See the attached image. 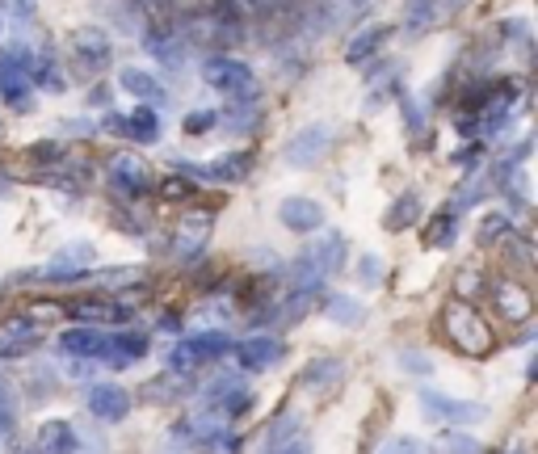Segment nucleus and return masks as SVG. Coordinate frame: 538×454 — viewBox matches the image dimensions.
<instances>
[{"instance_id":"nucleus-31","label":"nucleus","mask_w":538,"mask_h":454,"mask_svg":"<svg viewBox=\"0 0 538 454\" xmlns=\"http://www.w3.org/2000/svg\"><path fill=\"white\" fill-rule=\"evenodd\" d=\"M219 123H227L232 131H248V126L257 123V110H253V101H236L227 114H219Z\"/></svg>"},{"instance_id":"nucleus-41","label":"nucleus","mask_w":538,"mask_h":454,"mask_svg":"<svg viewBox=\"0 0 538 454\" xmlns=\"http://www.w3.org/2000/svg\"><path fill=\"white\" fill-rule=\"evenodd\" d=\"M164 198H185V185L181 181H164Z\"/></svg>"},{"instance_id":"nucleus-35","label":"nucleus","mask_w":538,"mask_h":454,"mask_svg":"<svg viewBox=\"0 0 538 454\" xmlns=\"http://www.w3.org/2000/svg\"><path fill=\"white\" fill-rule=\"evenodd\" d=\"M395 362H400L408 375H421V379H425L429 370H433V362H429L425 354H395Z\"/></svg>"},{"instance_id":"nucleus-3","label":"nucleus","mask_w":538,"mask_h":454,"mask_svg":"<svg viewBox=\"0 0 538 454\" xmlns=\"http://www.w3.org/2000/svg\"><path fill=\"white\" fill-rule=\"evenodd\" d=\"M227 349H232V337H227V332H194V337H185V341L172 345L164 362H169V370H177V375H190V370L223 357Z\"/></svg>"},{"instance_id":"nucleus-26","label":"nucleus","mask_w":538,"mask_h":454,"mask_svg":"<svg viewBox=\"0 0 538 454\" xmlns=\"http://www.w3.org/2000/svg\"><path fill=\"white\" fill-rule=\"evenodd\" d=\"M501 236H514V219H509L505 210L484 215V223H479V245H496Z\"/></svg>"},{"instance_id":"nucleus-42","label":"nucleus","mask_w":538,"mask_h":454,"mask_svg":"<svg viewBox=\"0 0 538 454\" xmlns=\"http://www.w3.org/2000/svg\"><path fill=\"white\" fill-rule=\"evenodd\" d=\"M514 454H526V450H514Z\"/></svg>"},{"instance_id":"nucleus-36","label":"nucleus","mask_w":538,"mask_h":454,"mask_svg":"<svg viewBox=\"0 0 538 454\" xmlns=\"http://www.w3.org/2000/svg\"><path fill=\"white\" fill-rule=\"evenodd\" d=\"M484 194H488V185H484V181H467L463 190H459V198H454V210L467 207V202L476 207V202H484Z\"/></svg>"},{"instance_id":"nucleus-40","label":"nucleus","mask_w":538,"mask_h":454,"mask_svg":"<svg viewBox=\"0 0 538 454\" xmlns=\"http://www.w3.org/2000/svg\"><path fill=\"white\" fill-rule=\"evenodd\" d=\"M269 454H311V446L303 442V438H294V442H286V446H278V450H269Z\"/></svg>"},{"instance_id":"nucleus-16","label":"nucleus","mask_w":538,"mask_h":454,"mask_svg":"<svg viewBox=\"0 0 538 454\" xmlns=\"http://www.w3.org/2000/svg\"><path fill=\"white\" fill-rule=\"evenodd\" d=\"M278 219L282 227H291V232H316V227H324V207H320L316 198H282L278 207Z\"/></svg>"},{"instance_id":"nucleus-17","label":"nucleus","mask_w":538,"mask_h":454,"mask_svg":"<svg viewBox=\"0 0 538 454\" xmlns=\"http://www.w3.org/2000/svg\"><path fill=\"white\" fill-rule=\"evenodd\" d=\"M38 345H42V332L34 320H13L0 329V357H25L34 354Z\"/></svg>"},{"instance_id":"nucleus-10","label":"nucleus","mask_w":538,"mask_h":454,"mask_svg":"<svg viewBox=\"0 0 538 454\" xmlns=\"http://www.w3.org/2000/svg\"><path fill=\"white\" fill-rule=\"evenodd\" d=\"M68 51L80 60L85 72H101V68L110 63V55H114V42H110V34H106L101 25H76L72 34H68Z\"/></svg>"},{"instance_id":"nucleus-13","label":"nucleus","mask_w":538,"mask_h":454,"mask_svg":"<svg viewBox=\"0 0 538 454\" xmlns=\"http://www.w3.org/2000/svg\"><path fill=\"white\" fill-rule=\"evenodd\" d=\"M85 404L97 421H110L114 425V421H123L126 412H131V395H126L118 383H93L85 395Z\"/></svg>"},{"instance_id":"nucleus-38","label":"nucleus","mask_w":538,"mask_h":454,"mask_svg":"<svg viewBox=\"0 0 538 454\" xmlns=\"http://www.w3.org/2000/svg\"><path fill=\"white\" fill-rule=\"evenodd\" d=\"M0 9H9L13 17H30V9H34V0H0Z\"/></svg>"},{"instance_id":"nucleus-11","label":"nucleus","mask_w":538,"mask_h":454,"mask_svg":"<svg viewBox=\"0 0 538 454\" xmlns=\"http://www.w3.org/2000/svg\"><path fill=\"white\" fill-rule=\"evenodd\" d=\"M106 172H110L114 190H118V194H126V198H139V194H147V190H152V169H147V164L134 156V152H118V156H110Z\"/></svg>"},{"instance_id":"nucleus-27","label":"nucleus","mask_w":538,"mask_h":454,"mask_svg":"<svg viewBox=\"0 0 538 454\" xmlns=\"http://www.w3.org/2000/svg\"><path fill=\"white\" fill-rule=\"evenodd\" d=\"M416 215H421V198L416 194H404L400 202H395L392 207V215H387V227H392V232H400V227H408V223H416Z\"/></svg>"},{"instance_id":"nucleus-12","label":"nucleus","mask_w":538,"mask_h":454,"mask_svg":"<svg viewBox=\"0 0 538 454\" xmlns=\"http://www.w3.org/2000/svg\"><path fill=\"white\" fill-rule=\"evenodd\" d=\"M106 131L126 135V139H134V144H156L160 139V118H156L152 106H134V110H126L123 118H106Z\"/></svg>"},{"instance_id":"nucleus-24","label":"nucleus","mask_w":538,"mask_h":454,"mask_svg":"<svg viewBox=\"0 0 538 454\" xmlns=\"http://www.w3.org/2000/svg\"><path fill=\"white\" fill-rule=\"evenodd\" d=\"M139 357H147V337L144 332H114V362L118 366H126V362H139Z\"/></svg>"},{"instance_id":"nucleus-20","label":"nucleus","mask_w":538,"mask_h":454,"mask_svg":"<svg viewBox=\"0 0 538 454\" xmlns=\"http://www.w3.org/2000/svg\"><path fill=\"white\" fill-rule=\"evenodd\" d=\"M207 232H210V219H202V215H190V219L177 227L172 253H177V257H198V253H202V245H207Z\"/></svg>"},{"instance_id":"nucleus-25","label":"nucleus","mask_w":538,"mask_h":454,"mask_svg":"<svg viewBox=\"0 0 538 454\" xmlns=\"http://www.w3.org/2000/svg\"><path fill=\"white\" fill-rule=\"evenodd\" d=\"M454 236H459V215H454V210H441L438 219L425 227V245L429 248H450Z\"/></svg>"},{"instance_id":"nucleus-6","label":"nucleus","mask_w":538,"mask_h":454,"mask_svg":"<svg viewBox=\"0 0 538 454\" xmlns=\"http://www.w3.org/2000/svg\"><path fill=\"white\" fill-rule=\"evenodd\" d=\"M25 55H30L25 47L0 51V101L13 106V110H25V106H30V93H34L30 76H25Z\"/></svg>"},{"instance_id":"nucleus-8","label":"nucleus","mask_w":538,"mask_h":454,"mask_svg":"<svg viewBox=\"0 0 538 454\" xmlns=\"http://www.w3.org/2000/svg\"><path fill=\"white\" fill-rule=\"evenodd\" d=\"M93 261H97V248L88 245V240H72V245H63L60 253L42 265V283H80V273H85Z\"/></svg>"},{"instance_id":"nucleus-2","label":"nucleus","mask_w":538,"mask_h":454,"mask_svg":"<svg viewBox=\"0 0 538 454\" xmlns=\"http://www.w3.org/2000/svg\"><path fill=\"white\" fill-rule=\"evenodd\" d=\"M202 80L232 101H257V93H261L253 68L245 60H236V55H210V60H202Z\"/></svg>"},{"instance_id":"nucleus-34","label":"nucleus","mask_w":538,"mask_h":454,"mask_svg":"<svg viewBox=\"0 0 538 454\" xmlns=\"http://www.w3.org/2000/svg\"><path fill=\"white\" fill-rule=\"evenodd\" d=\"M210 126H219V114H215V110L185 114V135H202V131H210Z\"/></svg>"},{"instance_id":"nucleus-21","label":"nucleus","mask_w":538,"mask_h":454,"mask_svg":"<svg viewBox=\"0 0 538 454\" xmlns=\"http://www.w3.org/2000/svg\"><path fill=\"white\" fill-rule=\"evenodd\" d=\"M324 316H329L332 324H341V329H362V324H366V307L357 303L354 295H332L329 303H324Z\"/></svg>"},{"instance_id":"nucleus-14","label":"nucleus","mask_w":538,"mask_h":454,"mask_svg":"<svg viewBox=\"0 0 538 454\" xmlns=\"http://www.w3.org/2000/svg\"><path fill=\"white\" fill-rule=\"evenodd\" d=\"M236 349V362L245 370H269V366H278L282 362V354H286V345L278 341V337H248V341H240V345H232Z\"/></svg>"},{"instance_id":"nucleus-23","label":"nucleus","mask_w":538,"mask_h":454,"mask_svg":"<svg viewBox=\"0 0 538 454\" xmlns=\"http://www.w3.org/2000/svg\"><path fill=\"white\" fill-rule=\"evenodd\" d=\"M496 303H501V311H505L509 320H517V324L530 316V295H526V291H522L517 283H509V278L496 286Z\"/></svg>"},{"instance_id":"nucleus-22","label":"nucleus","mask_w":538,"mask_h":454,"mask_svg":"<svg viewBox=\"0 0 538 454\" xmlns=\"http://www.w3.org/2000/svg\"><path fill=\"white\" fill-rule=\"evenodd\" d=\"M387 34H392V25H370V30L354 34V42L345 47V60H349V63H366V55H375Z\"/></svg>"},{"instance_id":"nucleus-1","label":"nucleus","mask_w":538,"mask_h":454,"mask_svg":"<svg viewBox=\"0 0 538 454\" xmlns=\"http://www.w3.org/2000/svg\"><path fill=\"white\" fill-rule=\"evenodd\" d=\"M345 236L341 232H329V236H320L316 245H307V253L299 261H294V286L299 291H316L329 273H337L345 265Z\"/></svg>"},{"instance_id":"nucleus-7","label":"nucleus","mask_w":538,"mask_h":454,"mask_svg":"<svg viewBox=\"0 0 538 454\" xmlns=\"http://www.w3.org/2000/svg\"><path fill=\"white\" fill-rule=\"evenodd\" d=\"M60 354L63 357H85V362H114V332H101V329H68L60 337Z\"/></svg>"},{"instance_id":"nucleus-32","label":"nucleus","mask_w":538,"mask_h":454,"mask_svg":"<svg viewBox=\"0 0 538 454\" xmlns=\"http://www.w3.org/2000/svg\"><path fill=\"white\" fill-rule=\"evenodd\" d=\"M383 270H387V265H383V257H379V253H366V257L357 261V283H362V286H370V291H375V286L383 283Z\"/></svg>"},{"instance_id":"nucleus-19","label":"nucleus","mask_w":538,"mask_h":454,"mask_svg":"<svg viewBox=\"0 0 538 454\" xmlns=\"http://www.w3.org/2000/svg\"><path fill=\"white\" fill-rule=\"evenodd\" d=\"M118 88H123L126 97L144 101V106H160V101L169 97L164 85H160V76L144 72V68H123V72H118Z\"/></svg>"},{"instance_id":"nucleus-33","label":"nucleus","mask_w":538,"mask_h":454,"mask_svg":"<svg viewBox=\"0 0 538 454\" xmlns=\"http://www.w3.org/2000/svg\"><path fill=\"white\" fill-rule=\"evenodd\" d=\"M379 454H429V446L421 442V438H387V442L379 446Z\"/></svg>"},{"instance_id":"nucleus-28","label":"nucleus","mask_w":538,"mask_h":454,"mask_svg":"<svg viewBox=\"0 0 538 454\" xmlns=\"http://www.w3.org/2000/svg\"><path fill=\"white\" fill-rule=\"evenodd\" d=\"M337 379H341V362H329V357H324V362H311V366L303 370L307 387H329V383H337Z\"/></svg>"},{"instance_id":"nucleus-39","label":"nucleus","mask_w":538,"mask_h":454,"mask_svg":"<svg viewBox=\"0 0 538 454\" xmlns=\"http://www.w3.org/2000/svg\"><path fill=\"white\" fill-rule=\"evenodd\" d=\"M459 291H471V295H476V291H479V273H476V270H463V273H459Z\"/></svg>"},{"instance_id":"nucleus-18","label":"nucleus","mask_w":538,"mask_h":454,"mask_svg":"<svg viewBox=\"0 0 538 454\" xmlns=\"http://www.w3.org/2000/svg\"><path fill=\"white\" fill-rule=\"evenodd\" d=\"M34 454H80V433L68 421H42Z\"/></svg>"},{"instance_id":"nucleus-9","label":"nucleus","mask_w":538,"mask_h":454,"mask_svg":"<svg viewBox=\"0 0 538 454\" xmlns=\"http://www.w3.org/2000/svg\"><path fill=\"white\" fill-rule=\"evenodd\" d=\"M329 148H332V126L311 123L286 144V164H291V169H316L320 160L329 156Z\"/></svg>"},{"instance_id":"nucleus-30","label":"nucleus","mask_w":538,"mask_h":454,"mask_svg":"<svg viewBox=\"0 0 538 454\" xmlns=\"http://www.w3.org/2000/svg\"><path fill=\"white\" fill-rule=\"evenodd\" d=\"M147 51H152V55H156L160 63H169V68H177V63H181L185 42H181V38H147Z\"/></svg>"},{"instance_id":"nucleus-4","label":"nucleus","mask_w":538,"mask_h":454,"mask_svg":"<svg viewBox=\"0 0 538 454\" xmlns=\"http://www.w3.org/2000/svg\"><path fill=\"white\" fill-rule=\"evenodd\" d=\"M441 329L450 337L463 354H488L492 349V329L484 324L476 307H463V303H450L446 307V316H441Z\"/></svg>"},{"instance_id":"nucleus-37","label":"nucleus","mask_w":538,"mask_h":454,"mask_svg":"<svg viewBox=\"0 0 538 454\" xmlns=\"http://www.w3.org/2000/svg\"><path fill=\"white\" fill-rule=\"evenodd\" d=\"M441 454H479V442L476 438H463V433H450L446 446H441Z\"/></svg>"},{"instance_id":"nucleus-5","label":"nucleus","mask_w":538,"mask_h":454,"mask_svg":"<svg viewBox=\"0 0 538 454\" xmlns=\"http://www.w3.org/2000/svg\"><path fill=\"white\" fill-rule=\"evenodd\" d=\"M421 412H425V421H441V425H479L488 417V408L476 400H454L433 387H421Z\"/></svg>"},{"instance_id":"nucleus-15","label":"nucleus","mask_w":538,"mask_h":454,"mask_svg":"<svg viewBox=\"0 0 538 454\" xmlns=\"http://www.w3.org/2000/svg\"><path fill=\"white\" fill-rule=\"evenodd\" d=\"M181 172L210 177V181H245L253 172V152H227V156L210 160V164H181Z\"/></svg>"},{"instance_id":"nucleus-29","label":"nucleus","mask_w":538,"mask_h":454,"mask_svg":"<svg viewBox=\"0 0 538 454\" xmlns=\"http://www.w3.org/2000/svg\"><path fill=\"white\" fill-rule=\"evenodd\" d=\"M13 425H17V395H13L9 383L0 379V442L13 433Z\"/></svg>"}]
</instances>
